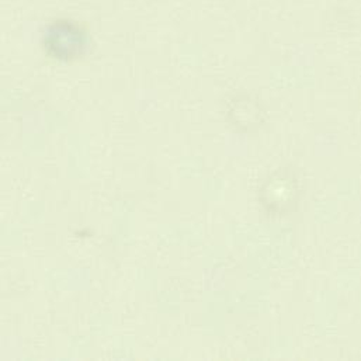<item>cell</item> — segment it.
I'll list each match as a JSON object with an SVG mask.
<instances>
[{
    "label": "cell",
    "instance_id": "1",
    "mask_svg": "<svg viewBox=\"0 0 361 361\" xmlns=\"http://www.w3.org/2000/svg\"><path fill=\"white\" fill-rule=\"evenodd\" d=\"M301 195V180L291 171L273 173L260 188L262 205L270 215H286L295 211Z\"/></svg>",
    "mask_w": 361,
    "mask_h": 361
},
{
    "label": "cell",
    "instance_id": "2",
    "mask_svg": "<svg viewBox=\"0 0 361 361\" xmlns=\"http://www.w3.org/2000/svg\"><path fill=\"white\" fill-rule=\"evenodd\" d=\"M47 52L59 61H72L83 55L86 35L76 24L58 21L52 24L44 38Z\"/></svg>",
    "mask_w": 361,
    "mask_h": 361
}]
</instances>
